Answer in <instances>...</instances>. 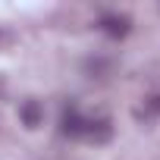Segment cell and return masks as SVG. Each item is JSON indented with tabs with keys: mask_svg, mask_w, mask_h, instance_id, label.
I'll list each match as a JSON object with an SVG mask.
<instances>
[{
	"mask_svg": "<svg viewBox=\"0 0 160 160\" xmlns=\"http://www.w3.org/2000/svg\"><path fill=\"white\" fill-rule=\"evenodd\" d=\"M85 126H88V116H82L78 107H66L60 113V135L66 138H85Z\"/></svg>",
	"mask_w": 160,
	"mask_h": 160,
	"instance_id": "cell-1",
	"label": "cell"
},
{
	"mask_svg": "<svg viewBox=\"0 0 160 160\" xmlns=\"http://www.w3.org/2000/svg\"><path fill=\"white\" fill-rule=\"evenodd\" d=\"M98 28L104 32V35H110V38H126L129 32H132V19L129 16H122V13H104L101 19H98Z\"/></svg>",
	"mask_w": 160,
	"mask_h": 160,
	"instance_id": "cell-2",
	"label": "cell"
},
{
	"mask_svg": "<svg viewBox=\"0 0 160 160\" xmlns=\"http://www.w3.org/2000/svg\"><path fill=\"white\" fill-rule=\"evenodd\" d=\"M110 135H113L110 119H88V126H85V138H88V141L104 144V141H110Z\"/></svg>",
	"mask_w": 160,
	"mask_h": 160,
	"instance_id": "cell-3",
	"label": "cell"
},
{
	"mask_svg": "<svg viewBox=\"0 0 160 160\" xmlns=\"http://www.w3.org/2000/svg\"><path fill=\"white\" fill-rule=\"evenodd\" d=\"M19 119H22L28 129H38V126L44 122V107H41L38 101H25V104L19 107Z\"/></svg>",
	"mask_w": 160,
	"mask_h": 160,
	"instance_id": "cell-4",
	"label": "cell"
}]
</instances>
